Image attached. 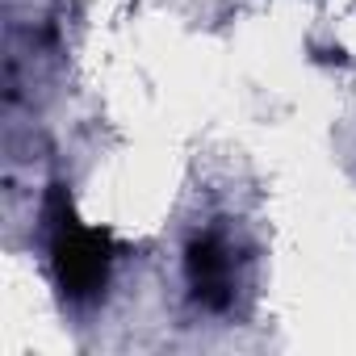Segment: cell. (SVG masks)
Instances as JSON below:
<instances>
[{
	"mask_svg": "<svg viewBox=\"0 0 356 356\" xmlns=\"http://www.w3.org/2000/svg\"><path fill=\"white\" fill-rule=\"evenodd\" d=\"M248 285V260L231 231H197L185 248V289L206 314H231Z\"/></svg>",
	"mask_w": 356,
	"mask_h": 356,
	"instance_id": "7a4b0ae2",
	"label": "cell"
},
{
	"mask_svg": "<svg viewBox=\"0 0 356 356\" xmlns=\"http://www.w3.org/2000/svg\"><path fill=\"white\" fill-rule=\"evenodd\" d=\"M42 231H47V268L55 289L72 302V306H88L105 293L113 264H118V248L113 235L101 227H88L76 218L63 185H51L47 206H42Z\"/></svg>",
	"mask_w": 356,
	"mask_h": 356,
	"instance_id": "6da1fadb",
	"label": "cell"
}]
</instances>
